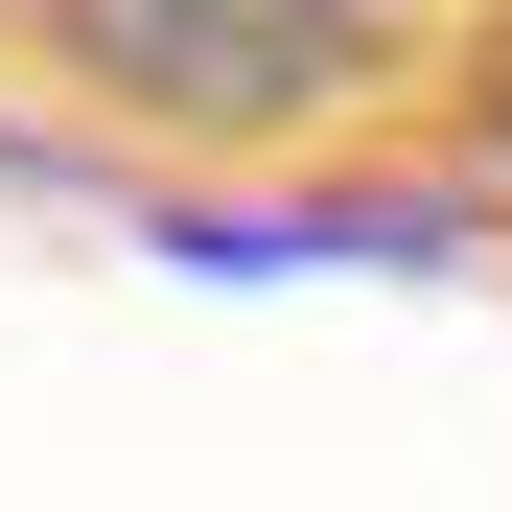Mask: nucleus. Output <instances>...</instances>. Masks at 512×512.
<instances>
[{"label":"nucleus","instance_id":"1","mask_svg":"<svg viewBox=\"0 0 512 512\" xmlns=\"http://www.w3.org/2000/svg\"><path fill=\"white\" fill-rule=\"evenodd\" d=\"M47 24H70L94 94L187 117V140H280L373 70V0H47Z\"/></svg>","mask_w":512,"mask_h":512}]
</instances>
